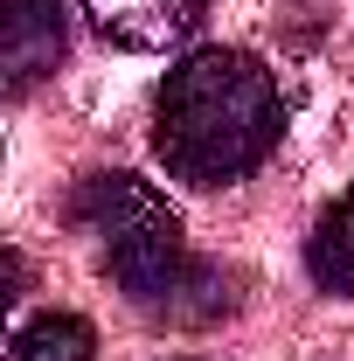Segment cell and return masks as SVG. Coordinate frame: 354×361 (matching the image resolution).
<instances>
[{
	"label": "cell",
	"instance_id": "6da1fadb",
	"mask_svg": "<svg viewBox=\"0 0 354 361\" xmlns=\"http://www.w3.org/2000/svg\"><path fill=\"white\" fill-rule=\"evenodd\" d=\"M285 133V90L250 49H195L153 97V153L188 188L257 174Z\"/></svg>",
	"mask_w": 354,
	"mask_h": 361
},
{
	"label": "cell",
	"instance_id": "5b68a950",
	"mask_svg": "<svg viewBox=\"0 0 354 361\" xmlns=\"http://www.w3.org/2000/svg\"><path fill=\"white\" fill-rule=\"evenodd\" d=\"M306 278L334 299H354V188L312 223L306 236Z\"/></svg>",
	"mask_w": 354,
	"mask_h": 361
},
{
	"label": "cell",
	"instance_id": "8992f818",
	"mask_svg": "<svg viewBox=\"0 0 354 361\" xmlns=\"http://www.w3.org/2000/svg\"><path fill=\"white\" fill-rule=\"evenodd\" d=\"M7 361H97V326L84 313H35L14 326Z\"/></svg>",
	"mask_w": 354,
	"mask_h": 361
},
{
	"label": "cell",
	"instance_id": "277c9868",
	"mask_svg": "<svg viewBox=\"0 0 354 361\" xmlns=\"http://www.w3.org/2000/svg\"><path fill=\"white\" fill-rule=\"evenodd\" d=\"M209 0H84L90 28L104 35L111 49H133V56H160L195 35Z\"/></svg>",
	"mask_w": 354,
	"mask_h": 361
},
{
	"label": "cell",
	"instance_id": "3957f363",
	"mask_svg": "<svg viewBox=\"0 0 354 361\" xmlns=\"http://www.w3.org/2000/svg\"><path fill=\"white\" fill-rule=\"evenodd\" d=\"M70 49V0H0V70L7 90L28 97Z\"/></svg>",
	"mask_w": 354,
	"mask_h": 361
},
{
	"label": "cell",
	"instance_id": "7a4b0ae2",
	"mask_svg": "<svg viewBox=\"0 0 354 361\" xmlns=\"http://www.w3.org/2000/svg\"><path fill=\"white\" fill-rule=\"evenodd\" d=\"M70 223L97 236L111 285L133 299L146 319L167 326H216L236 313V285L229 271L188 257L181 243V216L167 209V195L139 174H84L70 195Z\"/></svg>",
	"mask_w": 354,
	"mask_h": 361
}]
</instances>
